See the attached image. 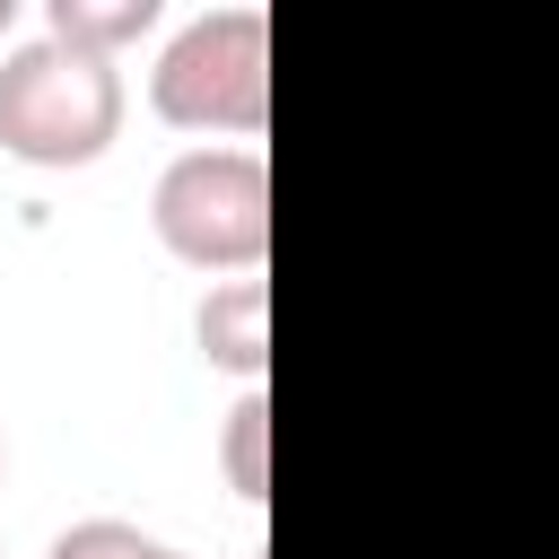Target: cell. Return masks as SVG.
Returning <instances> with one entry per match:
<instances>
[{"label":"cell","mask_w":559,"mask_h":559,"mask_svg":"<svg viewBox=\"0 0 559 559\" xmlns=\"http://www.w3.org/2000/svg\"><path fill=\"white\" fill-rule=\"evenodd\" d=\"M148 227L175 262L253 280L262 253H271V166H262V148H183L148 192Z\"/></svg>","instance_id":"cell-3"},{"label":"cell","mask_w":559,"mask_h":559,"mask_svg":"<svg viewBox=\"0 0 559 559\" xmlns=\"http://www.w3.org/2000/svg\"><path fill=\"white\" fill-rule=\"evenodd\" d=\"M148 559H183V550H166V542H157V550H148Z\"/></svg>","instance_id":"cell-9"},{"label":"cell","mask_w":559,"mask_h":559,"mask_svg":"<svg viewBox=\"0 0 559 559\" xmlns=\"http://www.w3.org/2000/svg\"><path fill=\"white\" fill-rule=\"evenodd\" d=\"M262 445H271V393L253 384L236 411H227V437H218V463H227V489L245 498V507H262L271 498V463H262Z\"/></svg>","instance_id":"cell-6"},{"label":"cell","mask_w":559,"mask_h":559,"mask_svg":"<svg viewBox=\"0 0 559 559\" xmlns=\"http://www.w3.org/2000/svg\"><path fill=\"white\" fill-rule=\"evenodd\" d=\"M148 550H157V542H148L140 524H122V515H87V524L52 533L44 559H148Z\"/></svg>","instance_id":"cell-7"},{"label":"cell","mask_w":559,"mask_h":559,"mask_svg":"<svg viewBox=\"0 0 559 559\" xmlns=\"http://www.w3.org/2000/svg\"><path fill=\"white\" fill-rule=\"evenodd\" d=\"M0 472H9V445H0Z\"/></svg>","instance_id":"cell-10"},{"label":"cell","mask_w":559,"mask_h":559,"mask_svg":"<svg viewBox=\"0 0 559 559\" xmlns=\"http://www.w3.org/2000/svg\"><path fill=\"white\" fill-rule=\"evenodd\" d=\"M122 140V70L52 35L0 52V148L26 166H96Z\"/></svg>","instance_id":"cell-2"},{"label":"cell","mask_w":559,"mask_h":559,"mask_svg":"<svg viewBox=\"0 0 559 559\" xmlns=\"http://www.w3.org/2000/svg\"><path fill=\"white\" fill-rule=\"evenodd\" d=\"M9 26H17V0H0V35H9Z\"/></svg>","instance_id":"cell-8"},{"label":"cell","mask_w":559,"mask_h":559,"mask_svg":"<svg viewBox=\"0 0 559 559\" xmlns=\"http://www.w3.org/2000/svg\"><path fill=\"white\" fill-rule=\"evenodd\" d=\"M148 114L175 131H227L253 140L271 122V17L253 0L201 9L166 35L157 70H148Z\"/></svg>","instance_id":"cell-1"},{"label":"cell","mask_w":559,"mask_h":559,"mask_svg":"<svg viewBox=\"0 0 559 559\" xmlns=\"http://www.w3.org/2000/svg\"><path fill=\"white\" fill-rule=\"evenodd\" d=\"M148 26H157V0H44V35L87 52V61H114Z\"/></svg>","instance_id":"cell-5"},{"label":"cell","mask_w":559,"mask_h":559,"mask_svg":"<svg viewBox=\"0 0 559 559\" xmlns=\"http://www.w3.org/2000/svg\"><path fill=\"white\" fill-rule=\"evenodd\" d=\"M192 341L218 376L236 384H262L271 376V288L262 280H218L201 306H192Z\"/></svg>","instance_id":"cell-4"}]
</instances>
